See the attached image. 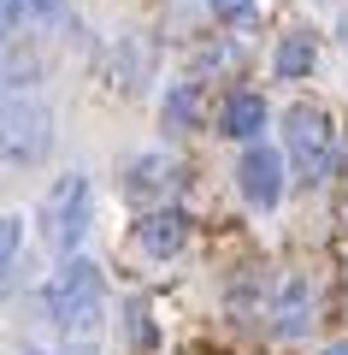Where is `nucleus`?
<instances>
[{
	"mask_svg": "<svg viewBox=\"0 0 348 355\" xmlns=\"http://www.w3.org/2000/svg\"><path fill=\"white\" fill-rule=\"evenodd\" d=\"M48 314L59 320V331L71 343L95 338V320H100V272H95V261H71L59 279L48 284Z\"/></svg>",
	"mask_w": 348,
	"mask_h": 355,
	"instance_id": "1",
	"label": "nucleus"
},
{
	"mask_svg": "<svg viewBox=\"0 0 348 355\" xmlns=\"http://www.w3.org/2000/svg\"><path fill=\"white\" fill-rule=\"evenodd\" d=\"M284 142H289V160H295V172L307 178V184H324L336 166V130L331 119H324V107L313 101H295L284 113Z\"/></svg>",
	"mask_w": 348,
	"mask_h": 355,
	"instance_id": "2",
	"label": "nucleus"
},
{
	"mask_svg": "<svg viewBox=\"0 0 348 355\" xmlns=\"http://www.w3.org/2000/svg\"><path fill=\"white\" fill-rule=\"evenodd\" d=\"M48 148H53V113L36 101V95H12V101H0V160L36 166Z\"/></svg>",
	"mask_w": 348,
	"mask_h": 355,
	"instance_id": "3",
	"label": "nucleus"
},
{
	"mask_svg": "<svg viewBox=\"0 0 348 355\" xmlns=\"http://www.w3.org/2000/svg\"><path fill=\"white\" fill-rule=\"evenodd\" d=\"M83 231H89V178L65 172L48 190V202H42V237H48L53 249H77Z\"/></svg>",
	"mask_w": 348,
	"mask_h": 355,
	"instance_id": "4",
	"label": "nucleus"
},
{
	"mask_svg": "<svg viewBox=\"0 0 348 355\" xmlns=\"http://www.w3.org/2000/svg\"><path fill=\"white\" fill-rule=\"evenodd\" d=\"M237 184L254 207H277V196H284V154L266 148V142H248V154L237 166Z\"/></svg>",
	"mask_w": 348,
	"mask_h": 355,
	"instance_id": "5",
	"label": "nucleus"
},
{
	"mask_svg": "<svg viewBox=\"0 0 348 355\" xmlns=\"http://www.w3.org/2000/svg\"><path fill=\"white\" fill-rule=\"evenodd\" d=\"M177 184H183V166L172 154H136V160H125V196L130 202H160Z\"/></svg>",
	"mask_w": 348,
	"mask_h": 355,
	"instance_id": "6",
	"label": "nucleus"
},
{
	"mask_svg": "<svg viewBox=\"0 0 348 355\" xmlns=\"http://www.w3.org/2000/svg\"><path fill=\"white\" fill-rule=\"evenodd\" d=\"M183 243H189V219H183V207H154V214L136 219V249L154 254V261H172Z\"/></svg>",
	"mask_w": 348,
	"mask_h": 355,
	"instance_id": "7",
	"label": "nucleus"
},
{
	"mask_svg": "<svg viewBox=\"0 0 348 355\" xmlns=\"http://www.w3.org/2000/svg\"><path fill=\"white\" fill-rule=\"evenodd\" d=\"M219 130L230 142H254L266 130V101L260 95H248V89H242V95H230V101H224V113H219Z\"/></svg>",
	"mask_w": 348,
	"mask_h": 355,
	"instance_id": "8",
	"label": "nucleus"
},
{
	"mask_svg": "<svg viewBox=\"0 0 348 355\" xmlns=\"http://www.w3.org/2000/svg\"><path fill=\"white\" fill-rule=\"evenodd\" d=\"M272 326H277V338H301V331L313 326V291L301 279L284 284V296H277V308H272Z\"/></svg>",
	"mask_w": 348,
	"mask_h": 355,
	"instance_id": "9",
	"label": "nucleus"
},
{
	"mask_svg": "<svg viewBox=\"0 0 348 355\" xmlns=\"http://www.w3.org/2000/svg\"><path fill=\"white\" fill-rule=\"evenodd\" d=\"M313 53H319V48H313L307 30L284 36V42H277V77H307V71H313Z\"/></svg>",
	"mask_w": 348,
	"mask_h": 355,
	"instance_id": "10",
	"label": "nucleus"
},
{
	"mask_svg": "<svg viewBox=\"0 0 348 355\" xmlns=\"http://www.w3.org/2000/svg\"><path fill=\"white\" fill-rule=\"evenodd\" d=\"M195 113H201L195 83H172V95H165V130H189V125H195Z\"/></svg>",
	"mask_w": 348,
	"mask_h": 355,
	"instance_id": "11",
	"label": "nucleus"
},
{
	"mask_svg": "<svg viewBox=\"0 0 348 355\" xmlns=\"http://www.w3.org/2000/svg\"><path fill=\"white\" fill-rule=\"evenodd\" d=\"M36 83V60H24V53H0V95H12V89Z\"/></svg>",
	"mask_w": 348,
	"mask_h": 355,
	"instance_id": "12",
	"label": "nucleus"
},
{
	"mask_svg": "<svg viewBox=\"0 0 348 355\" xmlns=\"http://www.w3.org/2000/svg\"><path fill=\"white\" fill-rule=\"evenodd\" d=\"M125 331H130V349H154V320L142 302H125Z\"/></svg>",
	"mask_w": 348,
	"mask_h": 355,
	"instance_id": "13",
	"label": "nucleus"
},
{
	"mask_svg": "<svg viewBox=\"0 0 348 355\" xmlns=\"http://www.w3.org/2000/svg\"><path fill=\"white\" fill-rule=\"evenodd\" d=\"M18 243H24V219H18V214H0V272L18 261Z\"/></svg>",
	"mask_w": 348,
	"mask_h": 355,
	"instance_id": "14",
	"label": "nucleus"
},
{
	"mask_svg": "<svg viewBox=\"0 0 348 355\" xmlns=\"http://www.w3.org/2000/svg\"><path fill=\"white\" fill-rule=\"evenodd\" d=\"M207 6L224 18V24H248L254 18V0H207Z\"/></svg>",
	"mask_w": 348,
	"mask_h": 355,
	"instance_id": "15",
	"label": "nucleus"
},
{
	"mask_svg": "<svg viewBox=\"0 0 348 355\" xmlns=\"http://www.w3.org/2000/svg\"><path fill=\"white\" fill-rule=\"evenodd\" d=\"M18 12H24V24H42V18L59 12V0H18Z\"/></svg>",
	"mask_w": 348,
	"mask_h": 355,
	"instance_id": "16",
	"label": "nucleus"
},
{
	"mask_svg": "<svg viewBox=\"0 0 348 355\" xmlns=\"http://www.w3.org/2000/svg\"><path fill=\"white\" fill-rule=\"evenodd\" d=\"M24 24V12H18V0H0V48H6V36Z\"/></svg>",
	"mask_w": 348,
	"mask_h": 355,
	"instance_id": "17",
	"label": "nucleus"
},
{
	"mask_svg": "<svg viewBox=\"0 0 348 355\" xmlns=\"http://www.w3.org/2000/svg\"><path fill=\"white\" fill-rule=\"evenodd\" d=\"M324 355H348V343H331V349H324Z\"/></svg>",
	"mask_w": 348,
	"mask_h": 355,
	"instance_id": "18",
	"label": "nucleus"
},
{
	"mask_svg": "<svg viewBox=\"0 0 348 355\" xmlns=\"http://www.w3.org/2000/svg\"><path fill=\"white\" fill-rule=\"evenodd\" d=\"M342 42H348V18H342Z\"/></svg>",
	"mask_w": 348,
	"mask_h": 355,
	"instance_id": "19",
	"label": "nucleus"
},
{
	"mask_svg": "<svg viewBox=\"0 0 348 355\" xmlns=\"http://www.w3.org/2000/svg\"><path fill=\"white\" fill-rule=\"evenodd\" d=\"M342 214H348V207H342Z\"/></svg>",
	"mask_w": 348,
	"mask_h": 355,
	"instance_id": "20",
	"label": "nucleus"
}]
</instances>
